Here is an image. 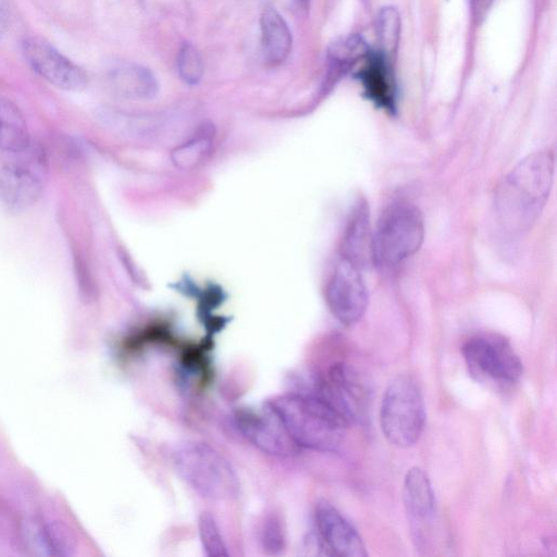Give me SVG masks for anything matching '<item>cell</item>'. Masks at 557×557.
I'll use <instances>...</instances> for the list:
<instances>
[{"label":"cell","mask_w":557,"mask_h":557,"mask_svg":"<svg viewBox=\"0 0 557 557\" xmlns=\"http://www.w3.org/2000/svg\"><path fill=\"white\" fill-rule=\"evenodd\" d=\"M554 163L550 151H537L521 160L502 181L494 207L506 235H521L536 221L549 196Z\"/></svg>","instance_id":"obj_1"},{"label":"cell","mask_w":557,"mask_h":557,"mask_svg":"<svg viewBox=\"0 0 557 557\" xmlns=\"http://www.w3.org/2000/svg\"><path fill=\"white\" fill-rule=\"evenodd\" d=\"M268 405L296 446L335 451L343 444L348 423L314 394H283Z\"/></svg>","instance_id":"obj_2"},{"label":"cell","mask_w":557,"mask_h":557,"mask_svg":"<svg viewBox=\"0 0 557 557\" xmlns=\"http://www.w3.org/2000/svg\"><path fill=\"white\" fill-rule=\"evenodd\" d=\"M178 476L202 497L227 500L239 492V480L231 462L206 443L187 442L172 456Z\"/></svg>","instance_id":"obj_3"},{"label":"cell","mask_w":557,"mask_h":557,"mask_svg":"<svg viewBox=\"0 0 557 557\" xmlns=\"http://www.w3.org/2000/svg\"><path fill=\"white\" fill-rule=\"evenodd\" d=\"M424 238V220L410 202H396L382 213L370 242L373 262L382 268L401 263L414 255Z\"/></svg>","instance_id":"obj_4"},{"label":"cell","mask_w":557,"mask_h":557,"mask_svg":"<svg viewBox=\"0 0 557 557\" xmlns=\"http://www.w3.org/2000/svg\"><path fill=\"white\" fill-rule=\"evenodd\" d=\"M380 424L386 440L399 448L413 446L425 424V408L417 382L396 376L386 387L380 407Z\"/></svg>","instance_id":"obj_5"},{"label":"cell","mask_w":557,"mask_h":557,"mask_svg":"<svg viewBox=\"0 0 557 557\" xmlns=\"http://www.w3.org/2000/svg\"><path fill=\"white\" fill-rule=\"evenodd\" d=\"M8 154L9 159L0 162V203L10 210L23 211L42 195L48 170L46 154L33 143Z\"/></svg>","instance_id":"obj_6"},{"label":"cell","mask_w":557,"mask_h":557,"mask_svg":"<svg viewBox=\"0 0 557 557\" xmlns=\"http://www.w3.org/2000/svg\"><path fill=\"white\" fill-rule=\"evenodd\" d=\"M463 358L472 374L499 384H512L523 367L510 343L494 333L476 334L462 346Z\"/></svg>","instance_id":"obj_7"},{"label":"cell","mask_w":557,"mask_h":557,"mask_svg":"<svg viewBox=\"0 0 557 557\" xmlns=\"http://www.w3.org/2000/svg\"><path fill=\"white\" fill-rule=\"evenodd\" d=\"M347 423L364 419L369 407V391L357 373L345 363L332 366L325 375L314 380L311 392Z\"/></svg>","instance_id":"obj_8"},{"label":"cell","mask_w":557,"mask_h":557,"mask_svg":"<svg viewBox=\"0 0 557 557\" xmlns=\"http://www.w3.org/2000/svg\"><path fill=\"white\" fill-rule=\"evenodd\" d=\"M22 53L33 71L57 88L78 91L86 87L87 75L83 69L45 38H25L22 42Z\"/></svg>","instance_id":"obj_9"},{"label":"cell","mask_w":557,"mask_h":557,"mask_svg":"<svg viewBox=\"0 0 557 557\" xmlns=\"http://www.w3.org/2000/svg\"><path fill=\"white\" fill-rule=\"evenodd\" d=\"M368 301L360 265L342 258L326 287V302L331 312L341 323L352 325L364 314Z\"/></svg>","instance_id":"obj_10"},{"label":"cell","mask_w":557,"mask_h":557,"mask_svg":"<svg viewBox=\"0 0 557 557\" xmlns=\"http://www.w3.org/2000/svg\"><path fill=\"white\" fill-rule=\"evenodd\" d=\"M235 421L240 433L265 454L287 456L297 447L268 404L259 409L239 410Z\"/></svg>","instance_id":"obj_11"},{"label":"cell","mask_w":557,"mask_h":557,"mask_svg":"<svg viewBox=\"0 0 557 557\" xmlns=\"http://www.w3.org/2000/svg\"><path fill=\"white\" fill-rule=\"evenodd\" d=\"M314 521L327 554L339 557L367 556L361 536L332 504L320 500L314 508Z\"/></svg>","instance_id":"obj_12"},{"label":"cell","mask_w":557,"mask_h":557,"mask_svg":"<svg viewBox=\"0 0 557 557\" xmlns=\"http://www.w3.org/2000/svg\"><path fill=\"white\" fill-rule=\"evenodd\" d=\"M391 60L380 51H370L356 72L366 96L377 107L393 111L396 104V85Z\"/></svg>","instance_id":"obj_13"},{"label":"cell","mask_w":557,"mask_h":557,"mask_svg":"<svg viewBox=\"0 0 557 557\" xmlns=\"http://www.w3.org/2000/svg\"><path fill=\"white\" fill-rule=\"evenodd\" d=\"M260 25L264 60L270 65H278L286 60L292 49V34L288 25L272 7L263 10Z\"/></svg>","instance_id":"obj_14"},{"label":"cell","mask_w":557,"mask_h":557,"mask_svg":"<svg viewBox=\"0 0 557 557\" xmlns=\"http://www.w3.org/2000/svg\"><path fill=\"white\" fill-rule=\"evenodd\" d=\"M403 497L406 510L416 522L429 520L435 507L430 479L420 467L410 468L404 479Z\"/></svg>","instance_id":"obj_15"},{"label":"cell","mask_w":557,"mask_h":557,"mask_svg":"<svg viewBox=\"0 0 557 557\" xmlns=\"http://www.w3.org/2000/svg\"><path fill=\"white\" fill-rule=\"evenodd\" d=\"M110 82L114 90L125 98L150 99L158 92L153 74L136 64H126L113 70Z\"/></svg>","instance_id":"obj_16"},{"label":"cell","mask_w":557,"mask_h":557,"mask_svg":"<svg viewBox=\"0 0 557 557\" xmlns=\"http://www.w3.org/2000/svg\"><path fill=\"white\" fill-rule=\"evenodd\" d=\"M32 143L27 124L20 108L0 98V149L7 153L25 149Z\"/></svg>","instance_id":"obj_17"},{"label":"cell","mask_w":557,"mask_h":557,"mask_svg":"<svg viewBox=\"0 0 557 557\" xmlns=\"http://www.w3.org/2000/svg\"><path fill=\"white\" fill-rule=\"evenodd\" d=\"M214 144V127L203 123L187 140L178 145L171 153L172 163L182 170H191L200 165L211 153Z\"/></svg>","instance_id":"obj_18"},{"label":"cell","mask_w":557,"mask_h":557,"mask_svg":"<svg viewBox=\"0 0 557 557\" xmlns=\"http://www.w3.org/2000/svg\"><path fill=\"white\" fill-rule=\"evenodd\" d=\"M370 51L359 35H349L334 41L327 51L331 74H345L364 59Z\"/></svg>","instance_id":"obj_19"},{"label":"cell","mask_w":557,"mask_h":557,"mask_svg":"<svg viewBox=\"0 0 557 557\" xmlns=\"http://www.w3.org/2000/svg\"><path fill=\"white\" fill-rule=\"evenodd\" d=\"M369 236V212L364 203H360L347 226L342 245V258L361 265Z\"/></svg>","instance_id":"obj_20"},{"label":"cell","mask_w":557,"mask_h":557,"mask_svg":"<svg viewBox=\"0 0 557 557\" xmlns=\"http://www.w3.org/2000/svg\"><path fill=\"white\" fill-rule=\"evenodd\" d=\"M375 32L380 52L387 59L396 53L400 37V16L394 7H384L375 20Z\"/></svg>","instance_id":"obj_21"},{"label":"cell","mask_w":557,"mask_h":557,"mask_svg":"<svg viewBox=\"0 0 557 557\" xmlns=\"http://www.w3.org/2000/svg\"><path fill=\"white\" fill-rule=\"evenodd\" d=\"M198 532L203 552L209 557L228 556L227 547L214 517L202 512L198 518Z\"/></svg>","instance_id":"obj_22"},{"label":"cell","mask_w":557,"mask_h":557,"mask_svg":"<svg viewBox=\"0 0 557 557\" xmlns=\"http://www.w3.org/2000/svg\"><path fill=\"white\" fill-rule=\"evenodd\" d=\"M177 70L181 78L189 85L199 83L203 72L202 60L197 49L184 44L177 54Z\"/></svg>","instance_id":"obj_23"},{"label":"cell","mask_w":557,"mask_h":557,"mask_svg":"<svg viewBox=\"0 0 557 557\" xmlns=\"http://www.w3.org/2000/svg\"><path fill=\"white\" fill-rule=\"evenodd\" d=\"M261 542L268 554L276 555L285 547V531L281 519L275 515L268 516L261 528Z\"/></svg>","instance_id":"obj_24"},{"label":"cell","mask_w":557,"mask_h":557,"mask_svg":"<svg viewBox=\"0 0 557 557\" xmlns=\"http://www.w3.org/2000/svg\"><path fill=\"white\" fill-rule=\"evenodd\" d=\"M494 0H470L474 18L482 17L490 9Z\"/></svg>","instance_id":"obj_25"},{"label":"cell","mask_w":557,"mask_h":557,"mask_svg":"<svg viewBox=\"0 0 557 557\" xmlns=\"http://www.w3.org/2000/svg\"><path fill=\"white\" fill-rule=\"evenodd\" d=\"M8 3L7 0H0V38L3 35L8 24Z\"/></svg>","instance_id":"obj_26"},{"label":"cell","mask_w":557,"mask_h":557,"mask_svg":"<svg viewBox=\"0 0 557 557\" xmlns=\"http://www.w3.org/2000/svg\"><path fill=\"white\" fill-rule=\"evenodd\" d=\"M310 0H295L297 5L301 9H307Z\"/></svg>","instance_id":"obj_27"}]
</instances>
